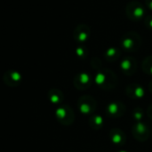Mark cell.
Masks as SVG:
<instances>
[{
  "instance_id": "6da1fadb",
  "label": "cell",
  "mask_w": 152,
  "mask_h": 152,
  "mask_svg": "<svg viewBox=\"0 0 152 152\" xmlns=\"http://www.w3.org/2000/svg\"><path fill=\"white\" fill-rule=\"evenodd\" d=\"M94 82L98 88L104 90H110L117 87L118 81L117 75L111 70L101 68L97 70L94 77Z\"/></svg>"
},
{
  "instance_id": "7a4b0ae2",
  "label": "cell",
  "mask_w": 152,
  "mask_h": 152,
  "mask_svg": "<svg viewBox=\"0 0 152 152\" xmlns=\"http://www.w3.org/2000/svg\"><path fill=\"white\" fill-rule=\"evenodd\" d=\"M142 38L141 36L134 31H129L125 33L120 39V47L121 49L126 51V52H129V53H133V52H136L142 46Z\"/></svg>"
},
{
  "instance_id": "3957f363",
  "label": "cell",
  "mask_w": 152,
  "mask_h": 152,
  "mask_svg": "<svg viewBox=\"0 0 152 152\" xmlns=\"http://www.w3.org/2000/svg\"><path fill=\"white\" fill-rule=\"evenodd\" d=\"M77 106L82 116L90 117L91 116L94 115L97 103H96V100L93 97L89 95H84L78 99Z\"/></svg>"
},
{
  "instance_id": "277c9868",
  "label": "cell",
  "mask_w": 152,
  "mask_h": 152,
  "mask_svg": "<svg viewBox=\"0 0 152 152\" xmlns=\"http://www.w3.org/2000/svg\"><path fill=\"white\" fill-rule=\"evenodd\" d=\"M55 117L57 121L65 126L71 125L75 121V114L68 105H61L55 110Z\"/></svg>"
},
{
  "instance_id": "5b68a950",
  "label": "cell",
  "mask_w": 152,
  "mask_h": 152,
  "mask_svg": "<svg viewBox=\"0 0 152 152\" xmlns=\"http://www.w3.org/2000/svg\"><path fill=\"white\" fill-rule=\"evenodd\" d=\"M127 17L134 22H139L144 17L145 9L143 5L138 1H132L127 4L126 7Z\"/></svg>"
},
{
  "instance_id": "8992f818",
  "label": "cell",
  "mask_w": 152,
  "mask_h": 152,
  "mask_svg": "<svg viewBox=\"0 0 152 152\" xmlns=\"http://www.w3.org/2000/svg\"><path fill=\"white\" fill-rule=\"evenodd\" d=\"M132 133L135 140L143 142H146L151 134L150 126L144 122H136L133 125Z\"/></svg>"
},
{
  "instance_id": "52a82bcc",
  "label": "cell",
  "mask_w": 152,
  "mask_h": 152,
  "mask_svg": "<svg viewBox=\"0 0 152 152\" xmlns=\"http://www.w3.org/2000/svg\"><path fill=\"white\" fill-rule=\"evenodd\" d=\"M93 82L94 77L87 72H81L77 73L73 80V84L75 88L79 90H86L89 89Z\"/></svg>"
},
{
  "instance_id": "ba28073f",
  "label": "cell",
  "mask_w": 152,
  "mask_h": 152,
  "mask_svg": "<svg viewBox=\"0 0 152 152\" xmlns=\"http://www.w3.org/2000/svg\"><path fill=\"white\" fill-rule=\"evenodd\" d=\"M105 113L108 117L110 118H119L124 116L126 113V106L120 101H111L106 106Z\"/></svg>"
},
{
  "instance_id": "9c48e42d",
  "label": "cell",
  "mask_w": 152,
  "mask_h": 152,
  "mask_svg": "<svg viewBox=\"0 0 152 152\" xmlns=\"http://www.w3.org/2000/svg\"><path fill=\"white\" fill-rule=\"evenodd\" d=\"M91 36V29L86 24H79L77 25L74 31H73V38L74 39L79 43L80 45H83L86 43Z\"/></svg>"
},
{
  "instance_id": "30bf717a",
  "label": "cell",
  "mask_w": 152,
  "mask_h": 152,
  "mask_svg": "<svg viewBox=\"0 0 152 152\" xmlns=\"http://www.w3.org/2000/svg\"><path fill=\"white\" fill-rule=\"evenodd\" d=\"M120 70L125 75L132 76L137 71V62L132 56H126L120 62Z\"/></svg>"
},
{
  "instance_id": "8fae6325",
  "label": "cell",
  "mask_w": 152,
  "mask_h": 152,
  "mask_svg": "<svg viewBox=\"0 0 152 152\" xmlns=\"http://www.w3.org/2000/svg\"><path fill=\"white\" fill-rule=\"evenodd\" d=\"M3 81L4 84L9 87H17L22 82V75L18 71L9 70L4 73Z\"/></svg>"
},
{
  "instance_id": "7c38bea8",
  "label": "cell",
  "mask_w": 152,
  "mask_h": 152,
  "mask_svg": "<svg viewBox=\"0 0 152 152\" xmlns=\"http://www.w3.org/2000/svg\"><path fill=\"white\" fill-rule=\"evenodd\" d=\"M126 93L127 97L133 100H140L145 96V90L143 87L138 83L128 84L126 87Z\"/></svg>"
},
{
  "instance_id": "4fadbf2b",
  "label": "cell",
  "mask_w": 152,
  "mask_h": 152,
  "mask_svg": "<svg viewBox=\"0 0 152 152\" xmlns=\"http://www.w3.org/2000/svg\"><path fill=\"white\" fill-rule=\"evenodd\" d=\"M109 138L112 144L116 146H123L126 142V133L118 128H113L109 133Z\"/></svg>"
},
{
  "instance_id": "5bb4252c",
  "label": "cell",
  "mask_w": 152,
  "mask_h": 152,
  "mask_svg": "<svg viewBox=\"0 0 152 152\" xmlns=\"http://www.w3.org/2000/svg\"><path fill=\"white\" fill-rule=\"evenodd\" d=\"M48 100L53 105H60L64 100V94L61 90L57 88H53L49 90L47 93Z\"/></svg>"
},
{
  "instance_id": "9a60e30c",
  "label": "cell",
  "mask_w": 152,
  "mask_h": 152,
  "mask_svg": "<svg viewBox=\"0 0 152 152\" xmlns=\"http://www.w3.org/2000/svg\"><path fill=\"white\" fill-rule=\"evenodd\" d=\"M89 125L92 129L98 131L104 125V118L101 115H93L89 117Z\"/></svg>"
},
{
  "instance_id": "2e32d148",
  "label": "cell",
  "mask_w": 152,
  "mask_h": 152,
  "mask_svg": "<svg viewBox=\"0 0 152 152\" xmlns=\"http://www.w3.org/2000/svg\"><path fill=\"white\" fill-rule=\"evenodd\" d=\"M121 56V51L119 48L116 47H110L106 49L104 53V57L109 62H114L117 61Z\"/></svg>"
},
{
  "instance_id": "e0dca14e",
  "label": "cell",
  "mask_w": 152,
  "mask_h": 152,
  "mask_svg": "<svg viewBox=\"0 0 152 152\" xmlns=\"http://www.w3.org/2000/svg\"><path fill=\"white\" fill-rule=\"evenodd\" d=\"M142 69L146 74L152 76V55L144 58L142 63Z\"/></svg>"
},
{
  "instance_id": "ac0fdd59",
  "label": "cell",
  "mask_w": 152,
  "mask_h": 152,
  "mask_svg": "<svg viewBox=\"0 0 152 152\" xmlns=\"http://www.w3.org/2000/svg\"><path fill=\"white\" fill-rule=\"evenodd\" d=\"M76 55L79 59H86L88 56V49L84 45H79L76 48Z\"/></svg>"
},
{
  "instance_id": "d6986e66",
  "label": "cell",
  "mask_w": 152,
  "mask_h": 152,
  "mask_svg": "<svg viewBox=\"0 0 152 152\" xmlns=\"http://www.w3.org/2000/svg\"><path fill=\"white\" fill-rule=\"evenodd\" d=\"M132 116H133V119L135 121V123L142 122V120L143 119V116H144V112L141 108H136L133 110Z\"/></svg>"
},
{
  "instance_id": "ffe728a7",
  "label": "cell",
  "mask_w": 152,
  "mask_h": 152,
  "mask_svg": "<svg viewBox=\"0 0 152 152\" xmlns=\"http://www.w3.org/2000/svg\"><path fill=\"white\" fill-rule=\"evenodd\" d=\"M144 23L146 25V27L148 29H151L152 30V15H149L145 18L144 20Z\"/></svg>"
},
{
  "instance_id": "44dd1931",
  "label": "cell",
  "mask_w": 152,
  "mask_h": 152,
  "mask_svg": "<svg viewBox=\"0 0 152 152\" xmlns=\"http://www.w3.org/2000/svg\"><path fill=\"white\" fill-rule=\"evenodd\" d=\"M147 115L150 117V119L152 121V104L148 108V109H147Z\"/></svg>"
},
{
  "instance_id": "7402d4cb",
  "label": "cell",
  "mask_w": 152,
  "mask_h": 152,
  "mask_svg": "<svg viewBox=\"0 0 152 152\" xmlns=\"http://www.w3.org/2000/svg\"><path fill=\"white\" fill-rule=\"evenodd\" d=\"M145 4L148 9L152 11V0H145Z\"/></svg>"
},
{
  "instance_id": "603a6c76",
  "label": "cell",
  "mask_w": 152,
  "mask_h": 152,
  "mask_svg": "<svg viewBox=\"0 0 152 152\" xmlns=\"http://www.w3.org/2000/svg\"><path fill=\"white\" fill-rule=\"evenodd\" d=\"M149 90H150V92L152 94V80L150 82V83H149Z\"/></svg>"
},
{
  "instance_id": "cb8c5ba5",
  "label": "cell",
  "mask_w": 152,
  "mask_h": 152,
  "mask_svg": "<svg viewBox=\"0 0 152 152\" xmlns=\"http://www.w3.org/2000/svg\"><path fill=\"white\" fill-rule=\"evenodd\" d=\"M118 152H128V151H118Z\"/></svg>"
},
{
  "instance_id": "d4e9b609",
  "label": "cell",
  "mask_w": 152,
  "mask_h": 152,
  "mask_svg": "<svg viewBox=\"0 0 152 152\" xmlns=\"http://www.w3.org/2000/svg\"><path fill=\"white\" fill-rule=\"evenodd\" d=\"M151 138H152V130H151Z\"/></svg>"
}]
</instances>
